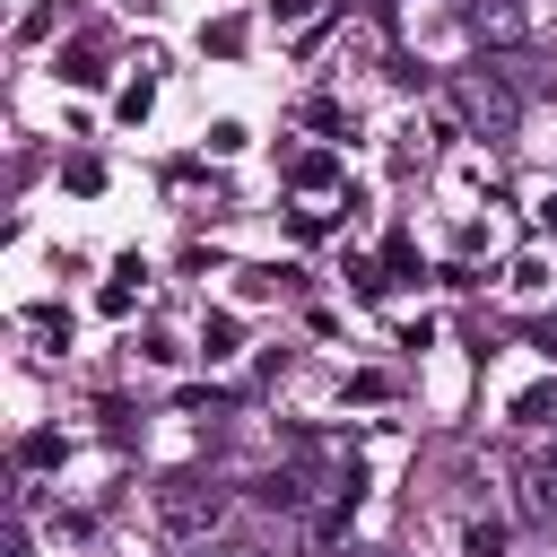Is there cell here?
Instances as JSON below:
<instances>
[{"mask_svg": "<svg viewBox=\"0 0 557 557\" xmlns=\"http://www.w3.org/2000/svg\"><path fill=\"white\" fill-rule=\"evenodd\" d=\"M470 557H505V522H470Z\"/></svg>", "mask_w": 557, "mask_h": 557, "instance_id": "5", "label": "cell"}, {"mask_svg": "<svg viewBox=\"0 0 557 557\" xmlns=\"http://www.w3.org/2000/svg\"><path fill=\"white\" fill-rule=\"evenodd\" d=\"M513 418H531V426H557V392H522V409Z\"/></svg>", "mask_w": 557, "mask_h": 557, "instance_id": "6", "label": "cell"}, {"mask_svg": "<svg viewBox=\"0 0 557 557\" xmlns=\"http://www.w3.org/2000/svg\"><path fill=\"white\" fill-rule=\"evenodd\" d=\"M218 522H226V487H218V479H200V470H174V479L157 487V531H165V540L200 548Z\"/></svg>", "mask_w": 557, "mask_h": 557, "instance_id": "1", "label": "cell"}, {"mask_svg": "<svg viewBox=\"0 0 557 557\" xmlns=\"http://www.w3.org/2000/svg\"><path fill=\"white\" fill-rule=\"evenodd\" d=\"M461 26H470L487 52H522V44H531V9H522V0H461Z\"/></svg>", "mask_w": 557, "mask_h": 557, "instance_id": "3", "label": "cell"}, {"mask_svg": "<svg viewBox=\"0 0 557 557\" xmlns=\"http://www.w3.org/2000/svg\"><path fill=\"white\" fill-rule=\"evenodd\" d=\"M313 9H322V0H278V17H287V26H313Z\"/></svg>", "mask_w": 557, "mask_h": 557, "instance_id": "8", "label": "cell"}, {"mask_svg": "<svg viewBox=\"0 0 557 557\" xmlns=\"http://www.w3.org/2000/svg\"><path fill=\"white\" fill-rule=\"evenodd\" d=\"M200 557H261L252 540H200Z\"/></svg>", "mask_w": 557, "mask_h": 557, "instance_id": "7", "label": "cell"}, {"mask_svg": "<svg viewBox=\"0 0 557 557\" xmlns=\"http://www.w3.org/2000/svg\"><path fill=\"white\" fill-rule=\"evenodd\" d=\"M513 513L522 522H557V453H531L513 470Z\"/></svg>", "mask_w": 557, "mask_h": 557, "instance_id": "4", "label": "cell"}, {"mask_svg": "<svg viewBox=\"0 0 557 557\" xmlns=\"http://www.w3.org/2000/svg\"><path fill=\"white\" fill-rule=\"evenodd\" d=\"M540 218H548V226H557V200H548V209H540Z\"/></svg>", "mask_w": 557, "mask_h": 557, "instance_id": "9", "label": "cell"}, {"mask_svg": "<svg viewBox=\"0 0 557 557\" xmlns=\"http://www.w3.org/2000/svg\"><path fill=\"white\" fill-rule=\"evenodd\" d=\"M453 113H461L479 139H513V122H522V96H513L496 70H453Z\"/></svg>", "mask_w": 557, "mask_h": 557, "instance_id": "2", "label": "cell"}]
</instances>
